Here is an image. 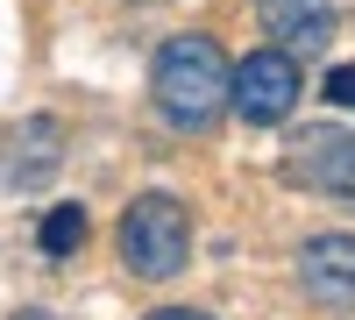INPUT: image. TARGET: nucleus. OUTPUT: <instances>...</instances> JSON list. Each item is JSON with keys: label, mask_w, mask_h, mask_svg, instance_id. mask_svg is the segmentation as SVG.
<instances>
[{"label": "nucleus", "mask_w": 355, "mask_h": 320, "mask_svg": "<svg viewBox=\"0 0 355 320\" xmlns=\"http://www.w3.org/2000/svg\"><path fill=\"white\" fill-rule=\"evenodd\" d=\"M150 93H157V114L171 128H214L227 114V93H234V65L220 57L214 36H171L157 50V71H150Z\"/></svg>", "instance_id": "nucleus-1"}, {"label": "nucleus", "mask_w": 355, "mask_h": 320, "mask_svg": "<svg viewBox=\"0 0 355 320\" xmlns=\"http://www.w3.org/2000/svg\"><path fill=\"white\" fill-rule=\"evenodd\" d=\"M114 242H121V264L135 278H178L185 256H192V221H185V207L171 192H142L121 214V235Z\"/></svg>", "instance_id": "nucleus-2"}, {"label": "nucleus", "mask_w": 355, "mask_h": 320, "mask_svg": "<svg viewBox=\"0 0 355 320\" xmlns=\"http://www.w3.org/2000/svg\"><path fill=\"white\" fill-rule=\"evenodd\" d=\"M227 107L242 114L249 128H277L291 107H299V57L291 50H249L234 65V93Z\"/></svg>", "instance_id": "nucleus-3"}, {"label": "nucleus", "mask_w": 355, "mask_h": 320, "mask_svg": "<svg viewBox=\"0 0 355 320\" xmlns=\"http://www.w3.org/2000/svg\"><path fill=\"white\" fill-rule=\"evenodd\" d=\"M291 185H313V192H327V199H348L355 207V135L341 128H306L299 142H291Z\"/></svg>", "instance_id": "nucleus-4"}, {"label": "nucleus", "mask_w": 355, "mask_h": 320, "mask_svg": "<svg viewBox=\"0 0 355 320\" xmlns=\"http://www.w3.org/2000/svg\"><path fill=\"white\" fill-rule=\"evenodd\" d=\"M299 285H306L313 306L348 313L355 306V235H313L299 249Z\"/></svg>", "instance_id": "nucleus-5"}, {"label": "nucleus", "mask_w": 355, "mask_h": 320, "mask_svg": "<svg viewBox=\"0 0 355 320\" xmlns=\"http://www.w3.org/2000/svg\"><path fill=\"white\" fill-rule=\"evenodd\" d=\"M263 28L277 36V50H320L334 36V0H263Z\"/></svg>", "instance_id": "nucleus-6"}, {"label": "nucleus", "mask_w": 355, "mask_h": 320, "mask_svg": "<svg viewBox=\"0 0 355 320\" xmlns=\"http://www.w3.org/2000/svg\"><path fill=\"white\" fill-rule=\"evenodd\" d=\"M57 142H64V128H57L50 114L21 121V135H15V157H8V178H15V185H36V178H50V171H57Z\"/></svg>", "instance_id": "nucleus-7"}, {"label": "nucleus", "mask_w": 355, "mask_h": 320, "mask_svg": "<svg viewBox=\"0 0 355 320\" xmlns=\"http://www.w3.org/2000/svg\"><path fill=\"white\" fill-rule=\"evenodd\" d=\"M78 235H85V207H57V214L43 221V249H50V256H71Z\"/></svg>", "instance_id": "nucleus-8"}, {"label": "nucleus", "mask_w": 355, "mask_h": 320, "mask_svg": "<svg viewBox=\"0 0 355 320\" xmlns=\"http://www.w3.org/2000/svg\"><path fill=\"white\" fill-rule=\"evenodd\" d=\"M327 100L334 107H355V65H334L327 71Z\"/></svg>", "instance_id": "nucleus-9"}, {"label": "nucleus", "mask_w": 355, "mask_h": 320, "mask_svg": "<svg viewBox=\"0 0 355 320\" xmlns=\"http://www.w3.org/2000/svg\"><path fill=\"white\" fill-rule=\"evenodd\" d=\"M150 320H206V313H185V306H164V313H150Z\"/></svg>", "instance_id": "nucleus-10"}, {"label": "nucleus", "mask_w": 355, "mask_h": 320, "mask_svg": "<svg viewBox=\"0 0 355 320\" xmlns=\"http://www.w3.org/2000/svg\"><path fill=\"white\" fill-rule=\"evenodd\" d=\"M15 320H57V313H15Z\"/></svg>", "instance_id": "nucleus-11"}]
</instances>
